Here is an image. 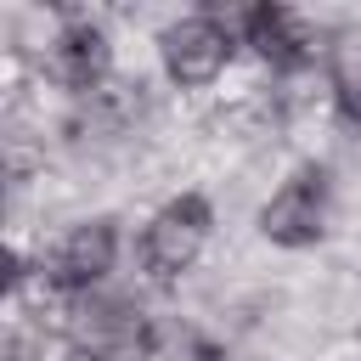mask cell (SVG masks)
<instances>
[{"mask_svg":"<svg viewBox=\"0 0 361 361\" xmlns=\"http://www.w3.org/2000/svg\"><path fill=\"white\" fill-rule=\"evenodd\" d=\"M68 344L90 361H158V327L130 299L85 293L68 316Z\"/></svg>","mask_w":361,"mask_h":361,"instance_id":"obj_1","label":"cell"},{"mask_svg":"<svg viewBox=\"0 0 361 361\" xmlns=\"http://www.w3.org/2000/svg\"><path fill=\"white\" fill-rule=\"evenodd\" d=\"M209 226H214V209H209L203 192L169 197V203L147 220V231H141V271H147L152 282H175L180 271L197 265V254H203V243H209Z\"/></svg>","mask_w":361,"mask_h":361,"instance_id":"obj_2","label":"cell"},{"mask_svg":"<svg viewBox=\"0 0 361 361\" xmlns=\"http://www.w3.org/2000/svg\"><path fill=\"white\" fill-rule=\"evenodd\" d=\"M327 197H333V180L322 164H305L282 180V192L259 209V231L265 243L276 248H310L322 231H327Z\"/></svg>","mask_w":361,"mask_h":361,"instance_id":"obj_3","label":"cell"},{"mask_svg":"<svg viewBox=\"0 0 361 361\" xmlns=\"http://www.w3.org/2000/svg\"><path fill=\"white\" fill-rule=\"evenodd\" d=\"M231 28L220 17H180L158 34V56H164V73L180 85V90H197L209 79H220V68L231 62Z\"/></svg>","mask_w":361,"mask_h":361,"instance_id":"obj_4","label":"cell"},{"mask_svg":"<svg viewBox=\"0 0 361 361\" xmlns=\"http://www.w3.org/2000/svg\"><path fill=\"white\" fill-rule=\"evenodd\" d=\"M113 259H118V220H113V214H96V220H79V226L51 248L45 282H51L56 293L85 299V293L113 271Z\"/></svg>","mask_w":361,"mask_h":361,"instance_id":"obj_5","label":"cell"},{"mask_svg":"<svg viewBox=\"0 0 361 361\" xmlns=\"http://www.w3.org/2000/svg\"><path fill=\"white\" fill-rule=\"evenodd\" d=\"M243 34L276 73H299V68L316 62V28L288 6H248L243 11Z\"/></svg>","mask_w":361,"mask_h":361,"instance_id":"obj_6","label":"cell"},{"mask_svg":"<svg viewBox=\"0 0 361 361\" xmlns=\"http://www.w3.org/2000/svg\"><path fill=\"white\" fill-rule=\"evenodd\" d=\"M113 68V39L96 17H68L56 45H51V73L68 85V90H96Z\"/></svg>","mask_w":361,"mask_h":361,"instance_id":"obj_7","label":"cell"},{"mask_svg":"<svg viewBox=\"0 0 361 361\" xmlns=\"http://www.w3.org/2000/svg\"><path fill=\"white\" fill-rule=\"evenodd\" d=\"M333 107L344 124L361 130V45H344L333 62Z\"/></svg>","mask_w":361,"mask_h":361,"instance_id":"obj_8","label":"cell"},{"mask_svg":"<svg viewBox=\"0 0 361 361\" xmlns=\"http://www.w3.org/2000/svg\"><path fill=\"white\" fill-rule=\"evenodd\" d=\"M11 361H23V355H11Z\"/></svg>","mask_w":361,"mask_h":361,"instance_id":"obj_9","label":"cell"}]
</instances>
